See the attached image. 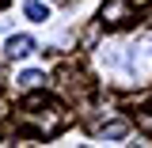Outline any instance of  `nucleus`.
<instances>
[{"instance_id":"f257e3e1","label":"nucleus","mask_w":152,"mask_h":148,"mask_svg":"<svg viewBox=\"0 0 152 148\" xmlns=\"http://www.w3.org/2000/svg\"><path fill=\"white\" fill-rule=\"evenodd\" d=\"M23 122L38 133V137H53L65 122H69V110H61V106H34V110H23Z\"/></svg>"},{"instance_id":"f03ea898","label":"nucleus","mask_w":152,"mask_h":148,"mask_svg":"<svg viewBox=\"0 0 152 148\" xmlns=\"http://www.w3.org/2000/svg\"><path fill=\"white\" fill-rule=\"evenodd\" d=\"M129 15H133V0H107L99 12V19L107 27H122V23H129Z\"/></svg>"},{"instance_id":"7ed1b4c3","label":"nucleus","mask_w":152,"mask_h":148,"mask_svg":"<svg viewBox=\"0 0 152 148\" xmlns=\"http://www.w3.org/2000/svg\"><path fill=\"white\" fill-rule=\"evenodd\" d=\"M61 87H65L69 95H84L88 91V80H84L80 72H72V69H65V72H61Z\"/></svg>"},{"instance_id":"20e7f679","label":"nucleus","mask_w":152,"mask_h":148,"mask_svg":"<svg viewBox=\"0 0 152 148\" xmlns=\"http://www.w3.org/2000/svg\"><path fill=\"white\" fill-rule=\"evenodd\" d=\"M31 50H34V42H31L27 34H12L8 38V57H27Z\"/></svg>"},{"instance_id":"39448f33","label":"nucleus","mask_w":152,"mask_h":148,"mask_svg":"<svg viewBox=\"0 0 152 148\" xmlns=\"http://www.w3.org/2000/svg\"><path fill=\"white\" fill-rule=\"evenodd\" d=\"M23 12H27V19H34V23H46V19H50V8H46L42 0H27Z\"/></svg>"},{"instance_id":"423d86ee","label":"nucleus","mask_w":152,"mask_h":148,"mask_svg":"<svg viewBox=\"0 0 152 148\" xmlns=\"http://www.w3.org/2000/svg\"><path fill=\"white\" fill-rule=\"evenodd\" d=\"M42 84H46V80H42V72H38V69H27V72L19 76V87H27V91H38Z\"/></svg>"},{"instance_id":"0eeeda50","label":"nucleus","mask_w":152,"mask_h":148,"mask_svg":"<svg viewBox=\"0 0 152 148\" xmlns=\"http://www.w3.org/2000/svg\"><path fill=\"white\" fill-rule=\"evenodd\" d=\"M103 27H107V23H103V19H95L91 27L84 31V38H80V42H84V50H91L95 42H99V34H103Z\"/></svg>"},{"instance_id":"6e6552de","label":"nucleus","mask_w":152,"mask_h":148,"mask_svg":"<svg viewBox=\"0 0 152 148\" xmlns=\"http://www.w3.org/2000/svg\"><path fill=\"white\" fill-rule=\"evenodd\" d=\"M126 129H129L126 122H110V125L99 129V137H103V141H118V137H126Z\"/></svg>"},{"instance_id":"1a4fd4ad","label":"nucleus","mask_w":152,"mask_h":148,"mask_svg":"<svg viewBox=\"0 0 152 148\" xmlns=\"http://www.w3.org/2000/svg\"><path fill=\"white\" fill-rule=\"evenodd\" d=\"M137 125L152 133V110H141V114H137Z\"/></svg>"},{"instance_id":"9d476101","label":"nucleus","mask_w":152,"mask_h":148,"mask_svg":"<svg viewBox=\"0 0 152 148\" xmlns=\"http://www.w3.org/2000/svg\"><path fill=\"white\" fill-rule=\"evenodd\" d=\"M145 4H148V0H133V8H145Z\"/></svg>"},{"instance_id":"9b49d317","label":"nucleus","mask_w":152,"mask_h":148,"mask_svg":"<svg viewBox=\"0 0 152 148\" xmlns=\"http://www.w3.org/2000/svg\"><path fill=\"white\" fill-rule=\"evenodd\" d=\"M0 114H4V99H0Z\"/></svg>"},{"instance_id":"f8f14e48","label":"nucleus","mask_w":152,"mask_h":148,"mask_svg":"<svg viewBox=\"0 0 152 148\" xmlns=\"http://www.w3.org/2000/svg\"><path fill=\"white\" fill-rule=\"evenodd\" d=\"M4 4H8V0H0V8H4Z\"/></svg>"}]
</instances>
